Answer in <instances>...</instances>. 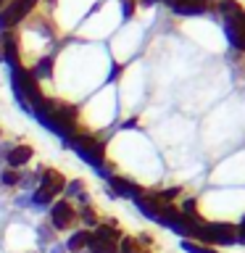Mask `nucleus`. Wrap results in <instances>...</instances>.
I'll list each match as a JSON object with an SVG mask.
<instances>
[{
	"label": "nucleus",
	"mask_w": 245,
	"mask_h": 253,
	"mask_svg": "<svg viewBox=\"0 0 245 253\" xmlns=\"http://www.w3.org/2000/svg\"><path fill=\"white\" fill-rule=\"evenodd\" d=\"M87 248H90V253H116L119 227H114V224L95 227V232H90V240H87Z\"/></svg>",
	"instance_id": "f257e3e1"
},
{
	"label": "nucleus",
	"mask_w": 245,
	"mask_h": 253,
	"mask_svg": "<svg viewBox=\"0 0 245 253\" xmlns=\"http://www.w3.org/2000/svg\"><path fill=\"white\" fill-rule=\"evenodd\" d=\"M205 243L208 245H235L237 243V224L232 221H205L203 227Z\"/></svg>",
	"instance_id": "f03ea898"
},
{
	"label": "nucleus",
	"mask_w": 245,
	"mask_h": 253,
	"mask_svg": "<svg viewBox=\"0 0 245 253\" xmlns=\"http://www.w3.org/2000/svg\"><path fill=\"white\" fill-rule=\"evenodd\" d=\"M224 35H227L229 45H232L235 50L245 53V11L240 16H235V19L224 21Z\"/></svg>",
	"instance_id": "7ed1b4c3"
},
{
	"label": "nucleus",
	"mask_w": 245,
	"mask_h": 253,
	"mask_svg": "<svg viewBox=\"0 0 245 253\" xmlns=\"http://www.w3.org/2000/svg\"><path fill=\"white\" fill-rule=\"evenodd\" d=\"M35 3H37V0H13V3L5 8V13L0 16V24H3V27H13V24H19L24 16L35 8Z\"/></svg>",
	"instance_id": "20e7f679"
},
{
	"label": "nucleus",
	"mask_w": 245,
	"mask_h": 253,
	"mask_svg": "<svg viewBox=\"0 0 245 253\" xmlns=\"http://www.w3.org/2000/svg\"><path fill=\"white\" fill-rule=\"evenodd\" d=\"M74 219H77V213H74V209H71V203H66V201L53 203L50 221H53L55 229H69L71 224H74Z\"/></svg>",
	"instance_id": "39448f33"
},
{
	"label": "nucleus",
	"mask_w": 245,
	"mask_h": 253,
	"mask_svg": "<svg viewBox=\"0 0 245 253\" xmlns=\"http://www.w3.org/2000/svg\"><path fill=\"white\" fill-rule=\"evenodd\" d=\"M108 185H111V195H122V198H129V201H137L145 193L140 185H134V182L124 177H108Z\"/></svg>",
	"instance_id": "423d86ee"
},
{
	"label": "nucleus",
	"mask_w": 245,
	"mask_h": 253,
	"mask_svg": "<svg viewBox=\"0 0 245 253\" xmlns=\"http://www.w3.org/2000/svg\"><path fill=\"white\" fill-rule=\"evenodd\" d=\"M166 3H169L171 11L179 13V16H201V13H205V8H208L205 0H166Z\"/></svg>",
	"instance_id": "0eeeda50"
},
{
	"label": "nucleus",
	"mask_w": 245,
	"mask_h": 253,
	"mask_svg": "<svg viewBox=\"0 0 245 253\" xmlns=\"http://www.w3.org/2000/svg\"><path fill=\"white\" fill-rule=\"evenodd\" d=\"M40 190H42L45 195H58L61 190H63V185H66V179H63V174L58 171V169H47V171H42V179H40Z\"/></svg>",
	"instance_id": "6e6552de"
},
{
	"label": "nucleus",
	"mask_w": 245,
	"mask_h": 253,
	"mask_svg": "<svg viewBox=\"0 0 245 253\" xmlns=\"http://www.w3.org/2000/svg\"><path fill=\"white\" fill-rule=\"evenodd\" d=\"M32 145H16L13 150H8V156H5V164L8 166H24V164H29L32 161Z\"/></svg>",
	"instance_id": "1a4fd4ad"
},
{
	"label": "nucleus",
	"mask_w": 245,
	"mask_h": 253,
	"mask_svg": "<svg viewBox=\"0 0 245 253\" xmlns=\"http://www.w3.org/2000/svg\"><path fill=\"white\" fill-rule=\"evenodd\" d=\"M87 240H90V232H87V229H79V232H74V235L69 237L66 251H71V253H79L82 248H87Z\"/></svg>",
	"instance_id": "9d476101"
},
{
	"label": "nucleus",
	"mask_w": 245,
	"mask_h": 253,
	"mask_svg": "<svg viewBox=\"0 0 245 253\" xmlns=\"http://www.w3.org/2000/svg\"><path fill=\"white\" fill-rule=\"evenodd\" d=\"M219 13L224 16V21L227 19H235V16L243 13V5L237 3V0H219Z\"/></svg>",
	"instance_id": "9b49d317"
},
{
	"label": "nucleus",
	"mask_w": 245,
	"mask_h": 253,
	"mask_svg": "<svg viewBox=\"0 0 245 253\" xmlns=\"http://www.w3.org/2000/svg\"><path fill=\"white\" fill-rule=\"evenodd\" d=\"M182 251L185 253H219V248H213L208 243H198V240H182Z\"/></svg>",
	"instance_id": "f8f14e48"
},
{
	"label": "nucleus",
	"mask_w": 245,
	"mask_h": 253,
	"mask_svg": "<svg viewBox=\"0 0 245 253\" xmlns=\"http://www.w3.org/2000/svg\"><path fill=\"white\" fill-rule=\"evenodd\" d=\"M32 74H35V79H47V77H50V74H53V58H50V55L40 61Z\"/></svg>",
	"instance_id": "ddd939ff"
},
{
	"label": "nucleus",
	"mask_w": 245,
	"mask_h": 253,
	"mask_svg": "<svg viewBox=\"0 0 245 253\" xmlns=\"http://www.w3.org/2000/svg\"><path fill=\"white\" fill-rule=\"evenodd\" d=\"M0 182H3L5 187H11V185H19V177H16V174H13L11 169H8V171L0 174Z\"/></svg>",
	"instance_id": "4468645a"
},
{
	"label": "nucleus",
	"mask_w": 245,
	"mask_h": 253,
	"mask_svg": "<svg viewBox=\"0 0 245 253\" xmlns=\"http://www.w3.org/2000/svg\"><path fill=\"white\" fill-rule=\"evenodd\" d=\"M132 11H134V3H132V0H122V13H124V19H129Z\"/></svg>",
	"instance_id": "2eb2a0df"
},
{
	"label": "nucleus",
	"mask_w": 245,
	"mask_h": 253,
	"mask_svg": "<svg viewBox=\"0 0 245 253\" xmlns=\"http://www.w3.org/2000/svg\"><path fill=\"white\" fill-rule=\"evenodd\" d=\"M237 243L245 245V216L240 219V224H237Z\"/></svg>",
	"instance_id": "dca6fc26"
},
{
	"label": "nucleus",
	"mask_w": 245,
	"mask_h": 253,
	"mask_svg": "<svg viewBox=\"0 0 245 253\" xmlns=\"http://www.w3.org/2000/svg\"><path fill=\"white\" fill-rule=\"evenodd\" d=\"M82 219H84L90 227H98V224H95V216H92V211H90V209H84V211H82Z\"/></svg>",
	"instance_id": "f3484780"
},
{
	"label": "nucleus",
	"mask_w": 245,
	"mask_h": 253,
	"mask_svg": "<svg viewBox=\"0 0 245 253\" xmlns=\"http://www.w3.org/2000/svg\"><path fill=\"white\" fill-rule=\"evenodd\" d=\"M132 126H137V119H129V122H124V129H132Z\"/></svg>",
	"instance_id": "a211bd4d"
},
{
	"label": "nucleus",
	"mask_w": 245,
	"mask_h": 253,
	"mask_svg": "<svg viewBox=\"0 0 245 253\" xmlns=\"http://www.w3.org/2000/svg\"><path fill=\"white\" fill-rule=\"evenodd\" d=\"M50 253H63V251H61V245H53V251H50Z\"/></svg>",
	"instance_id": "6ab92c4d"
},
{
	"label": "nucleus",
	"mask_w": 245,
	"mask_h": 253,
	"mask_svg": "<svg viewBox=\"0 0 245 253\" xmlns=\"http://www.w3.org/2000/svg\"><path fill=\"white\" fill-rule=\"evenodd\" d=\"M150 3H156V0H145V5H150Z\"/></svg>",
	"instance_id": "aec40b11"
},
{
	"label": "nucleus",
	"mask_w": 245,
	"mask_h": 253,
	"mask_svg": "<svg viewBox=\"0 0 245 253\" xmlns=\"http://www.w3.org/2000/svg\"><path fill=\"white\" fill-rule=\"evenodd\" d=\"M0 61H3V53H0Z\"/></svg>",
	"instance_id": "412c9836"
},
{
	"label": "nucleus",
	"mask_w": 245,
	"mask_h": 253,
	"mask_svg": "<svg viewBox=\"0 0 245 253\" xmlns=\"http://www.w3.org/2000/svg\"><path fill=\"white\" fill-rule=\"evenodd\" d=\"M0 3H3V0H0Z\"/></svg>",
	"instance_id": "4be33fe9"
}]
</instances>
